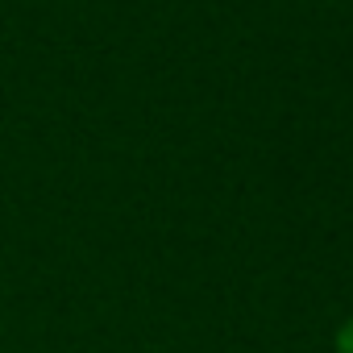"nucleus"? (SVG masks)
<instances>
[{"label":"nucleus","instance_id":"nucleus-1","mask_svg":"<svg viewBox=\"0 0 353 353\" xmlns=\"http://www.w3.org/2000/svg\"><path fill=\"white\" fill-rule=\"evenodd\" d=\"M332 345H336V353H353V316L332 332Z\"/></svg>","mask_w":353,"mask_h":353}]
</instances>
